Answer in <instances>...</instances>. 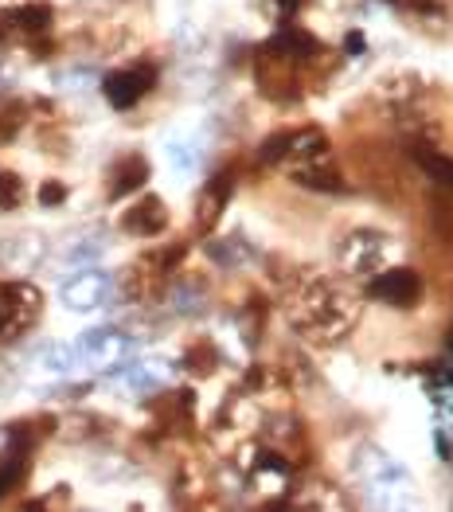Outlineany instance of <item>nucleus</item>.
<instances>
[{"label":"nucleus","mask_w":453,"mask_h":512,"mask_svg":"<svg viewBox=\"0 0 453 512\" xmlns=\"http://www.w3.org/2000/svg\"><path fill=\"white\" fill-rule=\"evenodd\" d=\"M71 348H75V360L79 364L94 368V372H110V368H118V364L129 360L133 341L125 333H118V329H90Z\"/></svg>","instance_id":"nucleus-1"},{"label":"nucleus","mask_w":453,"mask_h":512,"mask_svg":"<svg viewBox=\"0 0 453 512\" xmlns=\"http://www.w3.org/2000/svg\"><path fill=\"white\" fill-rule=\"evenodd\" d=\"M114 294V278L106 274V270H79L75 278H67L63 286H59V301L67 305V309H75V313H94V309H102L106 301Z\"/></svg>","instance_id":"nucleus-2"},{"label":"nucleus","mask_w":453,"mask_h":512,"mask_svg":"<svg viewBox=\"0 0 453 512\" xmlns=\"http://www.w3.org/2000/svg\"><path fill=\"white\" fill-rule=\"evenodd\" d=\"M36 317H40V290L36 286H24V282L0 286V337H16Z\"/></svg>","instance_id":"nucleus-3"},{"label":"nucleus","mask_w":453,"mask_h":512,"mask_svg":"<svg viewBox=\"0 0 453 512\" xmlns=\"http://www.w3.org/2000/svg\"><path fill=\"white\" fill-rule=\"evenodd\" d=\"M153 83H157V67H125V71L106 75L102 94H106V102L114 110H129V106H137L153 90Z\"/></svg>","instance_id":"nucleus-4"},{"label":"nucleus","mask_w":453,"mask_h":512,"mask_svg":"<svg viewBox=\"0 0 453 512\" xmlns=\"http://www.w3.org/2000/svg\"><path fill=\"white\" fill-rule=\"evenodd\" d=\"M368 294L375 301H391V305H414V301L422 298V282H418V274L407 270V266H399V270H383L375 282L368 286Z\"/></svg>","instance_id":"nucleus-5"},{"label":"nucleus","mask_w":453,"mask_h":512,"mask_svg":"<svg viewBox=\"0 0 453 512\" xmlns=\"http://www.w3.org/2000/svg\"><path fill=\"white\" fill-rule=\"evenodd\" d=\"M122 227L129 235H161L168 227V208L161 196H145L122 215Z\"/></svg>","instance_id":"nucleus-6"},{"label":"nucleus","mask_w":453,"mask_h":512,"mask_svg":"<svg viewBox=\"0 0 453 512\" xmlns=\"http://www.w3.org/2000/svg\"><path fill=\"white\" fill-rule=\"evenodd\" d=\"M145 180H149V161H145L141 153H129V157L118 161V169H114L110 196H114V200H122V196H129V192H137Z\"/></svg>","instance_id":"nucleus-7"},{"label":"nucleus","mask_w":453,"mask_h":512,"mask_svg":"<svg viewBox=\"0 0 453 512\" xmlns=\"http://www.w3.org/2000/svg\"><path fill=\"white\" fill-rule=\"evenodd\" d=\"M231 172H219L215 180H207V188L200 192V227H211L219 215H223V204L231 196Z\"/></svg>","instance_id":"nucleus-8"},{"label":"nucleus","mask_w":453,"mask_h":512,"mask_svg":"<svg viewBox=\"0 0 453 512\" xmlns=\"http://www.w3.org/2000/svg\"><path fill=\"white\" fill-rule=\"evenodd\" d=\"M20 200H24V180L16 172H0V212L20 208Z\"/></svg>","instance_id":"nucleus-9"},{"label":"nucleus","mask_w":453,"mask_h":512,"mask_svg":"<svg viewBox=\"0 0 453 512\" xmlns=\"http://www.w3.org/2000/svg\"><path fill=\"white\" fill-rule=\"evenodd\" d=\"M20 473H24V458H20V454H12V458L0 466V497L20 481Z\"/></svg>","instance_id":"nucleus-10"},{"label":"nucleus","mask_w":453,"mask_h":512,"mask_svg":"<svg viewBox=\"0 0 453 512\" xmlns=\"http://www.w3.org/2000/svg\"><path fill=\"white\" fill-rule=\"evenodd\" d=\"M63 200H67V188H63L59 180H47V184L40 188V204H43V208H55V204H63Z\"/></svg>","instance_id":"nucleus-11"},{"label":"nucleus","mask_w":453,"mask_h":512,"mask_svg":"<svg viewBox=\"0 0 453 512\" xmlns=\"http://www.w3.org/2000/svg\"><path fill=\"white\" fill-rule=\"evenodd\" d=\"M278 4H282V12H297V4H301V0H278Z\"/></svg>","instance_id":"nucleus-12"},{"label":"nucleus","mask_w":453,"mask_h":512,"mask_svg":"<svg viewBox=\"0 0 453 512\" xmlns=\"http://www.w3.org/2000/svg\"><path fill=\"white\" fill-rule=\"evenodd\" d=\"M0 36H4V20H0Z\"/></svg>","instance_id":"nucleus-13"}]
</instances>
